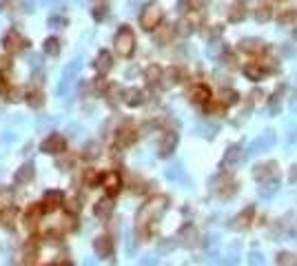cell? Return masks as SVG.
<instances>
[{
	"label": "cell",
	"mask_w": 297,
	"mask_h": 266,
	"mask_svg": "<svg viewBox=\"0 0 297 266\" xmlns=\"http://www.w3.org/2000/svg\"><path fill=\"white\" fill-rule=\"evenodd\" d=\"M167 206H169V198H167V195H153L148 202H144L142 206H140L138 218H135L138 226H147V224L155 222V220H158L160 215L167 211Z\"/></svg>",
	"instance_id": "1"
},
{
	"label": "cell",
	"mask_w": 297,
	"mask_h": 266,
	"mask_svg": "<svg viewBox=\"0 0 297 266\" xmlns=\"http://www.w3.org/2000/svg\"><path fill=\"white\" fill-rule=\"evenodd\" d=\"M135 44H138V40H135L133 29H131L129 24H122L120 29H118V34L113 36L115 53H118L120 58H131L135 53Z\"/></svg>",
	"instance_id": "2"
},
{
	"label": "cell",
	"mask_w": 297,
	"mask_h": 266,
	"mask_svg": "<svg viewBox=\"0 0 297 266\" xmlns=\"http://www.w3.org/2000/svg\"><path fill=\"white\" fill-rule=\"evenodd\" d=\"M164 20V9L160 2H155V0H151V2H147V5L142 7V11H140V27H142L144 31H155L162 24Z\"/></svg>",
	"instance_id": "3"
},
{
	"label": "cell",
	"mask_w": 297,
	"mask_h": 266,
	"mask_svg": "<svg viewBox=\"0 0 297 266\" xmlns=\"http://www.w3.org/2000/svg\"><path fill=\"white\" fill-rule=\"evenodd\" d=\"M27 47H29V40L18 29H9L2 36V49L7 51V56H16V53L24 51Z\"/></svg>",
	"instance_id": "4"
},
{
	"label": "cell",
	"mask_w": 297,
	"mask_h": 266,
	"mask_svg": "<svg viewBox=\"0 0 297 266\" xmlns=\"http://www.w3.org/2000/svg\"><path fill=\"white\" fill-rule=\"evenodd\" d=\"M138 138H140V133L133 124H120L115 129L113 142L118 149H129V146H133L135 142H138Z\"/></svg>",
	"instance_id": "5"
},
{
	"label": "cell",
	"mask_w": 297,
	"mask_h": 266,
	"mask_svg": "<svg viewBox=\"0 0 297 266\" xmlns=\"http://www.w3.org/2000/svg\"><path fill=\"white\" fill-rule=\"evenodd\" d=\"M40 151L49 155H63L67 151V140H64L63 133H51L49 138H44L42 144H40Z\"/></svg>",
	"instance_id": "6"
},
{
	"label": "cell",
	"mask_w": 297,
	"mask_h": 266,
	"mask_svg": "<svg viewBox=\"0 0 297 266\" xmlns=\"http://www.w3.org/2000/svg\"><path fill=\"white\" fill-rule=\"evenodd\" d=\"M277 162H262L253 169V178L257 182H271V180H277Z\"/></svg>",
	"instance_id": "7"
},
{
	"label": "cell",
	"mask_w": 297,
	"mask_h": 266,
	"mask_svg": "<svg viewBox=\"0 0 297 266\" xmlns=\"http://www.w3.org/2000/svg\"><path fill=\"white\" fill-rule=\"evenodd\" d=\"M100 184H102V189L106 191V195L113 198V195H118V193H120V189H122V178H120L118 171H106V173L102 175Z\"/></svg>",
	"instance_id": "8"
},
{
	"label": "cell",
	"mask_w": 297,
	"mask_h": 266,
	"mask_svg": "<svg viewBox=\"0 0 297 266\" xmlns=\"http://www.w3.org/2000/svg\"><path fill=\"white\" fill-rule=\"evenodd\" d=\"M244 160V149L242 144H231L229 149L224 151V158H222V169H233Z\"/></svg>",
	"instance_id": "9"
},
{
	"label": "cell",
	"mask_w": 297,
	"mask_h": 266,
	"mask_svg": "<svg viewBox=\"0 0 297 266\" xmlns=\"http://www.w3.org/2000/svg\"><path fill=\"white\" fill-rule=\"evenodd\" d=\"M189 98H191V102L202 104V106H206L209 102L213 100V98H211V89H209V84H204V82L193 84L191 91H189Z\"/></svg>",
	"instance_id": "10"
},
{
	"label": "cell",
	"mask_w": 297,
	"mask_h": 266,
	"mask_svg": "<svg viewBox=\"0 0 297 266\" xmlns=\"http://www.w3.org/2000/svg\"><path fill=\"white\" fill-rule=\"evenodd\" d=\"M197 24H200V20H197L193 14H189V16H182V18L177 20L175 29H177V34L182 36V38H189L191 34H195Z\"/></svg>",
	"instance_id": "11"
},
{
	"label": "cell",
	"mask_w": 297,
	"mask_h": 266,
	"mask_svg": "<svg viewBox=\"0 0 297 266\" xmlns=\"http://www.w3.org/2000/svg\"><path fill=\"white\" fill-rule=\"evenodd\" d=\"M177 142H180V138H177L175 131H167V133H164V138L160 140V146H158L160 158H169V155L175 151Z\"/></svg>",
	"instance_id": "12"
},
{
	"label": "cell",
	"mask_w": 297,
	"mask_h": 266,
	"mask_svg": "<svg viewBox=\"0 0 297 266\" xmlns=\"http://www.w3.org/2000/svg\"><path fill=\"white\" fill-rule=\"evenodd\" d=\"M93 67H96L98 76L105 78L106 73L113 69V56H111V51H106V49H102L100 53L96 56V62H93Z\"/></svg>",
	"instance_id": "13"
},
{
	"label": "cell",
	"mask_w": 297,
	"mask_h": 266,
	"mask_svg": "<svg viewBox=\"0 0 297 266\" xmlns=\"http://www.w3.org/2000/svg\"><path fill=\"white\" fill-rule=\"evenodd\" d=\"M242 73H244L246 80H251V82H259V80H264V78L269 76V71H266L259 62H246L244 67H242Z\"/></svg>",
	"instance_id": "14"
},
{
	"label": "cell",
	"mask_w": 297,
	"mask_h": 266,
	"mask_svg": "<svg viewBox=\"0 0 297 266\" xmlns=\"http://www.w3.org/2000/svg\"><path fill=\"white\" fill-rule=\"evenodd\" d=\"M113 198L111 195H106V198H102V200H98L96 202V206H93V213H96V218L98 220H109L111 215H113Z\"/></svg>",
	"instance_id": "15"
},
{
	"label": "cell",
	"mask_w": 297,
	"mask_h": 266,
	"mask_svg": "<svg viewBox=\"0 0 297 266\" xmlns=\"http://www.w3.org/2000/svg\"><path fill=\"white\" fill-rule=\"evenodd\" d=\"M175 34H177L175 24L162 22L158 29H155V42H158V44H171V40L175 38Z\"/></svg>",
	"instance_id": "16"
},
{
	"label": "cell",
	"mask_w": 297,
	"mask_h": 266,
	"mask_svg": "<svg viewBox=\"0 0 297 266\" xmlns=\"http://www.w3.org/2000/svg\"><path fill=\"white\" fill-rule=\"evenodd\" d=\"M215 182H220V186H215V191L222 198H231L237 191V182L233 178H229V175H220V178H215Z\"/></svg>",
	"instance_id": "17"
},
{
	"label": "cell",
	"mask_w": 297,
	"mask_h": 266,
	"mask_svg": "<svg viewBox=\"0 0 297 266\" xmlns=\"http://www.w3.org/2000/svg\"><path fill=\"white\" fill-rule=\"evenodd\" d=\"M93 251L98 257H109L113 253V240L109 235H100L93 240Z\"/></svg>",
	"instance_id": "18"
},
{
	"label": "cell",
	"mask_w": 297,
	"mask_h": 266,
	"mask_svg": "<svg viewBox=\"0 0 297 266\" xmlns=\"http://www.w3.org/2000/svg\"><path fill=\"white\" fill-rule=\"evenodd\" d=\"M240 51L244 53H251V56H262V53H266V47H264V42L259 38H244L240 40Z\"/></svg>",
	"instance_id": "19"
},
{
	"label": "cell",
	"mask_w": 297,
	"mask_h": 266,
	"mask_svg": "<svg viewBox=\"0 0 297 266\" xmlns=\"http://www.w3.org/2000/svg\"><path fill=\"white\" fill-rule=\"evenodd\" d=\"M44 211H47V208H44L42 204H34V206L24 213V226H27V228H36V224L42 222Z\"/></svg>",
	"instance_id": "20"
},
{
	"label": "cell",
	"mask_w": 297,
	"mask_h": 266,
	"mask_svg": "<svg viewBox=\"0 0 297 266\" xmlns=\"http://www.w3.org/2000/svg\"><path fill=\"white\" fill-rule=\"evenodd\" d=\"M177 82H182V71H180V67H169V69H164L160 87L171 89V87H175Z\"/></svg>",
	"instance_id": "21"
},
{
	"label": "cell",
	"mask_w": 297,
	"mask_h": 266,
	"mask_svg": "<svg viewBox=\"0 0 297 266\" xmlns=\"http://www.w3.org/2000/svg\"><path fill=\"white\" fill-rule=\"evenodd\" d=\"M162 73H164V69L160 67V64H148V67L144 69V82H147L148 87H158V84L162 82Z\"/></svg>",
	"instance_id": "22"
},
{
	"label": "cell",
	"mask_w": 297,
	"mask_h": 266,
	"mask_svg": "<svg viewBox=\"0 0 297 266\" xmlns=\"http://www.w3.org/2000/svg\"><path fill=\"white\" fill-rule=\"evenodd\" d=\"M226 18H229V22H242V20L246 18V5L244 0H235L233 5L229 7V11H226Z\"/></svg>",
	"instance_id": "23"
},
{
	"label": "cell",
	"mask_w": 297,
	"mask_h": 266,
	"mask_svg": "<svg viewBox=\"0 0 297 266\" xmlns=\"http://www.w3.org/2000/svg\"><path fill=\"white\" fill-rule=\"evenodd\" d=\"M122 102H125L127 106H131V109H135V106L144 104V91L138 89V87L125 89V98H122Z\"/></svg>",
	"instance_id": "24"
},
{
	"label": "cell",
	"mask_w": 297,
	"mask_h": 266,
	"mask_svg": "<svg viewBox=\"0 0 297 266\" xmlns=\"http://www.w3.org/2000/svg\"><path fill=\"white\" fill-rule=\"evenodd\" d=\"M275 144V136L273 131H266V133H262V136L257 138V140L251 144V153H257V151H266L271 149V146Z\"/></svg>",
	"instance_id": "25"
},
{
	"label": "cell",
	"mask_w": 297,
	"mask_h": 266,
	"mask_svg": "<svg viewBox=\"0 0 297 266\" xmlns=\"http://www.w3.org/2000/svg\"><path fill=\"white\" fill-rule=\"evenodd\" d=\"M34 175H36L34 164H31V162H24V164L20 166L18 171H16L14 180H16V184H29L31 180H34Z\"/></svg>",
	"instance_id": "26"
},
{
	"label": "cell",
	"mask_w": 297,
	"mask_h": 266,
	"mask_svg": "<svg viewBox=\"0 0 297 266\" xmlns=\"http://www.w3.org/2000/svg\"><path fill=\"white\" fill-rule=\"evenodd\" d=\"M63 202H64L63 191H47L44 193V208L47 211H56L58 206H63Z\"/></svg>",
	"instance_id": "27"
},
{
	"label": "cell",
	"mask_w": 297,
	"mask_h": 266,
	"mask_svg": "<svg viewBox=\"0 0 297 266\" xmlns=\"http://www.w3.org/2000/svg\"><path fill=\"white\" fill-rule=\"evenodd\" d=\"M255 20L257 22H269V20H273V7L269 5V2H259L257 7H255Z\"/></svg>",
	"instance_id": "28"
},
{
	"label": "cell",
	"mask_w": 297,
	"mask_h": 266,
	"mask_svg": "<svg viewBox=\"0 0 297 266\" xmlns=\"http://www.w3.org/2000/svg\"><path fill=\"white\" fill-rule=\"evenodd\" d=\"M122 98H125V89H122L120 84H109V87H106V100H109L111 106L122 102Z\"/></svg>",
	"instance_id": "29"
},
{
	"label": "cell",
	"mask_w": 297,
	"mask_h": 266,
	"mask_svg": "<svg viewBox=\"0 0 297 266\" xmlns=\"http://www.w3.org/2000/svg\"><path fill=\"white\" fill-rule=\"evenodd\" d=\"M100 151H102L100 142L89 140L85 144V149H82V158H85V160H96V158H100Z\"/></svg>",
	"instance_id": "30"
},
{
	"label": "cell",
	"mask_w": 297,
	"mask_h": 266,
	"mask_svg": "<svg viewBox=\"0 0 297 266\" xmlns=\"http://www.w3.org/2000/svg\"><path fill=\"white\" fill-rule=\"evenodd\" d=\"M240 93L235 91V89H222V93H220V102L222 104L229 109V106H233V104H237L240 102Z\"/></svg>",
	"instance_id": "31"
},
{
	"label": "cell",
	"mask_w": 297,
	"mask_h": 266,
	"mask_svg": "<svg viewBox=\"0 0 297 266\" xmlns=\"http://www.w3.org/2000/svg\"><path fill=\"white\" fill-rule=\"evenodd\" d=\"M27 102L31 109H40V106L44 104V93L40 91V89H31V91H27Z\"/></svg>",
	"instance_id": "32"
},
{
	"label": "cell",
	"mask_w": 297,
	"mask_h": 266,
	"mask_svg": "<svg viewBox=\"0 0 297 266\" xmlns=\"http://www.w3.org/2000/svg\"><path fill=\"white\" fill-rule=\"evenodd\" d=\"M240 244H231L229 248H226L224 253V264L226 266H237V262H240Z\"/></svg>",
	"instance_id": "33"
},
{
	"label": "cell",
	"mask_w": 297,
	"mask_h": 266,
	"mask_svg": "<svg viewBox=\"0 0 297 266\" xmlns=\"http://www.w3.org/2000/svg\"><path fill=\"white\" fill-rule=\"evenodd\" d=\"M277 189H279V178L271 180V182H264V186H259V198L269 200L273 193H277Z\"/></svg>",
	"instance_id": "34"
},
{
	"label": "cell",
	"mask_w": 297,
	"mask_h": 266,
	"mask_svg": "<svg viewBox=\"0 0 297 266\" xmlns=\"http://www.w3.org/2000/svg\"><path fill=\"white\" fill-rule=\"evenodd\" d=\"M60 49H63V44H60V40H58V38H53V36L42 42V51L47 53V56H58Z\"/></svg>",
	"instance_id": "35"
},
{
	"label": "cell",
	"mask_w": 297,
	"mask_h": 266,
	"mask_svg": "<svg viewBox=\"0 0 297 266\" xmlns=\"http://www.w3.org/2000/svg\"><path fill=\"white\" fill-rule=\"evenodd\" d=\"M7 100H9V102L27 100V91H24L22 87H9V89H7Z\"/></svg>",
	"instance_id": "36"
},
{
	"label": "cell",
	"mask_w": 297,
	"mask_h": 266,
	"mask_svg": "<svg viewBox=\"0 0 297 266\" xmlns=\"http://www.w3.org/2000/svg\"><path fill=\"white\" fill-rule=\"evenodd\" d=\"M253 213H255V208L253 206H246L244 211L240 213V215H237V220H235V222H237V226H249L251 224V220H253Z\"/></svg>",
	"instance_id": "37"
},
{
	"label": "cell",
	"mask_w": 297,
	"mask_h": 266,
	"mask_svg": "<svg viewBox=\"0 0 297 266\" xmlns=\"http://www.w3.org/2000/svg\"><path fill=\"white\" fill-rule=\"evenodd\" d=\"M297 20V11L295 9H286V11H282V14H277V22L279 24H291V22H295Z\"/></svg>",
	"instance_id": "38"
},
{
	"label": "cell",
	"mask_w": 297,
	"mask_h": 266,
	"mask_svg": "<svg viewBox=\"0 0 297 266\" xmlns=\"http://www.w3.org/2000/svg\"><path fill=\"white\" fill-rule=\"evenodd\" d=\"M73 166V155H67V153H63L60 158H58V162H56V169H60V171H69Z\"/></svg>",
	"instance_id": "39"
},
{
	"label": "cell",
	"mask_w": 297,
	"mask_h": 266,
	"mask_svg": "<svg viewBox=\"0 0 297 266\" xmlns=\"http://www.w3.org/2000/svg\"><path fill=\"white\" fill-rule=\"evenodd\" d=\"M67 24H69V20L64 18V16H51V18L47 20V27H51V29H63Z\"/></svg>",
	"instance_id": "40"
},
{
	"label": "cell",
	"mask_w": 297,
	"mask_h": 266,
	"mask_svg": "<svg viewBox=\"0 0 297 266\" xmlns=\"http://www.w3.org/2000/svg\"><path fill=\"white\" fill-rule=\"evenodd\" d=\"M100 180H102V175H98L96 169H86L85 171V184H86V186H96Z\"/></svg>",
	"instance_id": "41"
},
{
	"label": "cell",
	"mask_w": 297,
	"mask_h": 266,
	"mask_svg": "<svg viewBox=\"0 0 297 266\" xmlns=\"http://www.w3.org/2000/svg\"><path fill=\"white\" fill-rule=\"evenodd\" d=\"M177 11L182 16H189L195 11V5H193V0H177Z\"/></svg>",
	"instance_id": "42"
},
{
	"label": "cell",
	"mask_w": 297,
	"mask_h": 266,
	"mask_svg": "<svg viewBox=\"0 0 297 266\" xmlns=\"http://www.w3.org/2000/svg\"><path fill=\"white\" fill-rule=\"evenodd\" d=\"M106 14H109V7H106V5H96V7L91 9L93 20H98V22H100V20H105Z\"/></svg>",
	"instance_id": "43"
},
{
	"label": "cell",
	"mask_w": 297,
	"mask_h": 266,
	"mask_svg": "<svg viewBox=\"0 0 297 266\" xmlns=\"http://www.w3.org/2000/svg\"><path fill=\"white\" fill-rule=\"evenodd\" d=\"M14 220H16V208L9 206V208L5 211V215H2V226L14 228Z\"/></svg>",
	"instance_id": "44"
},
{
	"label": "cell",
	"mask_w": 297,
	"mask_h": 266,
	"mask_svg": "<svg viewBox=\"0 0 297 266\" xmlns=\"http://www.w3.org/2000/svg\"><path fill=\"white\" fill-rule=\"evenodd\" d=\"M222 62L226 64V67H235V62H237V56H235L233 51H229V49H224V51H222Z\"/></svg>",
	"instance_id": "45"
},
{
	"label": "cell",
	"mask_w": 297,
	"mask_h": 266,
	"mask_svg": "<svg viewBox=\"0 0 297 266\" xmlns=\"http://www.w3.org/2000/svg\"><path fill=\"white\" fill-rule=\"evenodd\" d=\"M249 266H266V260H264L262 253L253 251V253L249 255Z\"/></svg>",
	"instance_id": "46"
},
{
	"label": "cell",
	"mask_w": 297,
	"mask_h": 266,
	"mask_svg": "<svg viewBox=\"0 0 297 266\" xmlns=\"http://www.w3.org/2000/svg\"><path fill=\"white\" fill-rule=\"evenodd\" d=\"M222 31H224V27H222V24H213L209 31H204V36L209 40H215V38H220V36H222Z\"/></svg>",
	"instance_id": "47"
},
{
	"label": "cell",
	"mask_w": 297,
	"mask_h": 266,
	"mask_svg": "<svg viewBox=\"0 0 297 266\" xmlns=\"http://www.w3.org/2000/svg\"><path fill=\"white\" fill-rule=\"evenodd\" d=\"M167 178L169 180H180V178H182V166H180V164L171 166V169L167 171Z\"/></svg>",
	"instance_id": "48"
},
{
	"label": "cell",
	"mask_w": 297,
	"mask_h": 266,
	"mask_svg": "<svg viewBox=\"0 0 297 266\" xmlns=\"http://www.w3.org/2000/svg\"><path fill=\"white\" fill-rule=\"evenodd\" d=\"M297 260L293 255H288V253H284V255H279V266H295Z\"/></svg>",
	"instance_id": "49"
},
{
	"label": "cell",
	"mask_w": 297,
	"mask_h": 266,
	"mask_svg": "<svg viewBox=\"0 0 297 266\" xmlns=\"http://www.w3.org/2000/svg\"><path fill=\"white\" fill-rule=\"evenodd\" d=\"M11 56H0V71H2V69H7V71H9L11 69Z\"/></svg>",
	"instance_id": "50"
},
{
	"label": "cell",
	"mask_w": 297,
	"mask_h": 266,
	"mask_svg": "<svg viewBox=\"0 0 297 266\" xmlns=\"http://www.w3.org/2000/svg\"><path fill=\"white\" fill-rule=\"evenodd\" d=\"M175 240H169V242H162L160 244V253H167V251H173V248H175Z\"/></svg>",
	"instance_id": "51"
},
{
	"label": "cell",
	"mask_w": 297,
	"mask_h": 266,
	"mask_svg": "<svg viewBox=\"0 0 297 266\" xmlns=\"http://www.w3.org/2000/svg\"><path fill=\"white\" fill-rule=\"evenodd\" d=\"M67 211L71 213H80V202H78V200H71V202H67Z\"/></svg>",
	"instance_id": "52"
},
{
	"label": "cell",
	"mask_w": 297,
	"mask_h": 266,
	"mask_svg": "<svg viewBox=\"0 0 297 266\" xmlns=\"http://www.w3.org/2000/svg\"><path fill=\"white\" fill-rule=\"evenodd\" d=\"M155 264H158V257H153V255H151V257H144V260L140 262L138 266H155Z\"/></svg>",
	"instance_id": "53"
},
{
	"label": "cell",
	"mask_w": 297,
	"mask_h": 266,
	"mask_svg": "<svg viewBox=\"0 0 297 266\" xmlns=\"http://www.w3.org/2000/svg\"><path fill=\"white\" fill-rule=\"evenodd\" d=\"M7 89H9V87H7V78H5V73L0 71V93H5Z\"/></svg>",
	"instance_id": "54"
},
{
	"label": "cell",
	"mask_w": 297,
	"mask_h": 266,
	"mask_svg": "<svg viewBox=\"0 0 297 266\" xmlns=\"http://www.w3.org/2000/svg\"><path fill=\"white\" fill-rule=\"evenodd\" d=\"M11 7H14V0H0V9L2 11L11 9Z\"/></svg>",
	"instance_id": "55"
},
{
	"label": "cell",
	"mask_w": 297,
	"mask_h": 266,
	"mask_svg": "<svg viewBox=\"0 0 297 266\" xmlns=\"http://www.w3.org/2000/svg\"><path fill=\"white\" fill-rule=\"evenodd\" d=\"M288 142H297V129L291 131V136H288Z\"/></svg>",
	"instance_id": "56"
},
{
	"label": "cell",
	"mask_w": 297,
	"mask_h": 266,
	"mask_svg": "<svg viewBox=\"0 0 297 266\" xmlns=\"http://www.w3.org/2000/svg\"><path fill=\"white\" fill-rule=\"evenodd\" d=\"M291 180H297V166H293V171H291Z\"/></svg>",
	"instance_id": "57"
},
{
	"label": "cell",
	"mask_w": 297,
	"mask_h": 266,
	"mask_svg": "<svg viewBox=\"0 0 297 266\" xmlns=\"http://www.w3.org/2000/svg\"><path fill=\"white\" fill-rule=\"evenodd\" d=\"M85 266H96V264H93V262L89 260V262H85Z\"/></svg>",
	"instance_id": "58"
},
{
	"label": "cell",
	"mask_w": 297,
	"mask_h": 266,
	"mask_svg": "<svg viewBox=\"0 0 297 266\" xmlns=\"http://www.w3.org/2000/svg\"><path fill=\"white\" fill-rule=\"evenodd\" d=\"M44 2H47V0H44Z\"/></svg>",
	"instance_id": "59"
}]
</instances>
